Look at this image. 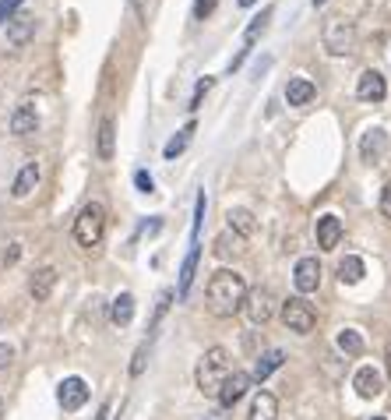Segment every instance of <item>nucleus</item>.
Segmentation results:
<instances>
[{
  "label": "nucleus",
  "instance_id": "obj_19",
  "mask_svg": "<svg viewBox=\"0 0 391 420\" xmlns=\"http://www.w3.org/2000/svg\"><path fill=\"white\" fill-rule=\"evenodd\" d=\"M226 219H229V230L240 234L243 241L254 237V230H257V219H254V212H247V208H229Z\"/></svg>",
  "mask_w": 391,
  "mask_h": 420
},
{
  "label": "nucleus",
  "instance_id": "obj_44",
  "mask_svg": "<svg viewBox=\"0 0 391 420\" xmlns=\"http://www.w3.org/2000/svg\"><path fill=\"white\" fill-rule=\"evenodd\" d=\"M240 4H243V8H254V4H257V0H240Z\"/></svg>",
  "mask_w": 391,
  "mask_h": 420
},
{
  "label": "nucleus",
  "instance_id": "obj_22",
  "mask_svg": "<svg viewBox=\"0 0 391 420\" xmlns=\"http://www.w3.org/2000/svg\"><path fill=\"white\" fill-rule=\"evenodd\" d=\"M384 145H387V134L384 131H366L363 134V145H359V155H363V163H377L380 159V152H384Z\"/></svg>",
  "mask_w": 391,
  "mask_h": 420
},
{
  "label": "nucleus",
  "instance_id": "obj_8",
  "mask_svg": "<svg viewBox=\"0 0 391 420\" xmlns=\"http://www.w3.org/2000/svg\"><path fill=\"white\" fill-rule=\"evenodd\" d=\"M356 96H359L363 103H380V99L387 96L384 75H380V71H363L359 82H356Z\"/></svg>",
  "mask_w": 391,
  "mask_h": 420
},
{
  "label": "nucleus",
  "instance_id": "obj_13",
  "mask_svg": "<svg viewBox=\"0 0 391 420\" xmlns=\"http://www.w3.org/2000/svg\"><path fill=\"white\" fill-rule=\"evenodd\" d=\"M32 36H36V18L32 15H15L8 22V43L11 46H25Z\"/></svg>",
  "mask_w": 391,
  "mask_h": 420
},
{
  "label": "nucleus",
  "instance_id": "obj_20",
  "mask_svg": "<svg viewBox=\"0 0 391 420\" xmlns=\"http://www.w3.org/2000/svg\"><path fill=\"white\" fill-rule=\"evenodd\" d=\"M282 360H286V353H282V350H264V353L257 357V364H254L250 381H257V385H261L271 371H278V367H282Z\"/></svg>",
  "mask_w": 391,
  "mask_h": 420
},
{
  "label": "nucleus",
  "instance_id": "obj_7",
  "mask_svg": "<svg viewBox=\"0 0 391 420\" xmlns=\"http://www.w3.org/2000/svg\"><path fill=\"white\" fill-rule=\"evenodd\" d=\"M243 311H247V318H250L254 325L271 322V314H275V297H271V290H250Z\"/></svg>",
  "mask_w": 391,
  "mask_h": 420
},
{
  "label": "nucleus",
  "instance_id": "obj_43",
  "mask_svg": "<svg viewBox=\"0 0 391 420\" xmlns=\"http://www.w3.org/2000/svg\"><path fill=\"white\" fill-rule=\"evenodd\" d=\"M387 378H391V343H387Z\"/></svg>",
  "mask_w": 391,
  "mask_h": 420
},
{
  "label": "nucleus",
  "instance_id": "obj_2",
  "mask_svg": "<svg viewBox=\"0 0 391 420\" xmlns=\"http://www.w3.org/2000/svg\"><path fill=\"white\" fill-rule=\"evenodd\" d=\"M229 374H233L229 353H226L222 346L205 350V357L198 360V388H201L205 395H215V399H219V392H222V385H226Z\"/></svg>",
  "mask_w": 391,
  "mask_h": 420
},
{
  "label": "nucleus",
  "instance_id": "obj_32",
  "mask_svg": "<svg viewBox=\"0 0 391 420\" xmlns=\"http://www.w3.org/2000/svg\"><path fill=\"white\" fill-rule=\"evenodd\" d=\"M169 300H173V290H162V293H159V304H155V318H152V325H148L152 332H155V325H159V318L166 314V307H169Z\"/></svg>",
  "mask_w": 391,
  "mask_h": 420
},
{
  "label": "nucleus",
  "instance_id": "obj_12",
  "mask_svg": "<svg viewBox=\"0 0 391 420\" xmlns=\"http://www.w3.org/2000/svg\"><path fill=\"white\" fill-rule=\"evenodd\" d=\"M338 241H342V223H338V216H321V219H317V248H321V251H335Z\"/></svg>",
  "mask_w": 391,
  "mask_h": 420
},
{
  "label": "nucleus",
  "instance_id": "obj_24",
  "mask_svg": "<svg viewBox=\"0 0 391 420\" xmlns=\"http://www.w3.org/2000/svg\"><path fill=\"white\" fill-rule=\"evenodd\" d=\"M363 276H366V265H363V258H356V255H345V258L338 262V279H342V283H349V286H352V283H359Z\"/></svg>",
  "mask_w": 391,
  "mask_h": 420
},
{
  "label": "nucleus",
  "instance_id": "obj_28",
  "mask_svg": "<svg viewBox=\"0 0 391 420\" xmlns=\"http://www.w3.org/2000/svg\"><path fill=\"white\" fill-rule=\"evenodd\" d=\"M338 350L349 353V357H359V353H363V336H359L356 329H342V332H338Z\"/></svg>",
  "mask_w": 391,
  "mask_h": 420
},
{
  "label": "nucleus",
  "instance_id": "obj_5",
  "mask_svg": "<svg viewBox=\"0 0 391 420\" xmlns=\"http://www.w3.org/2000/svg\"><path fill=\"white\" fill-rule=\"evenodd\" d=\"M282 322H286V329H289V332L307 336V332H314L317 314H314V307H310L303 297H289V300L282 304Z\"/></svg>",
  "mask_w": 391,
  "mask_h": 420
},
{
  "label": "nucleus",
  "instance_id": "obj_25",
  "mask_svg": "<svg viewBox=\"0 0 391 420\" xmlns=\"http://www.w3.org/2000/svg\"><path fill=\"white\" fill-rule=\"evenodd\" d=\"M198 258H201V248L194 244L191 251H187V258H184V265H180V297H187V290H191V283H194V269H198Z\"/></svg>",
  "mask_w": 391,
  "mask_h": 420
},
{
  "label": "nucleus",
  "instance_id": "obj_27",
  "mask_svg": "<svg viewBox=\"0 0 391 420\" xmlns=\"http://www.w3.org/2000/svg\"><path fill=\"white\" fill-rule=\"evenodd\" d=\"M191 134H194V124H187V127H180V131H177V134H173V138L166 141V148H162V155H166V159H177V155H180V152L187 148V141H191Z\"/></svg>",
  "mask_w": 391,
  "mask_h": 420
},
{
  "label": "nucleus",
  "instance_id": "obj_15",
  "mask_svg": "<svg viewBox=\"0 0 391 420\" xmlns=\"http://www.w3.org/2000/svg\"><path fill=\"white\" fill-rule=\"evenodd\" d=\"M113 145H117V124H113V117H103L99 120V138H96V155L103 163H110L113 159Z\"/></svg>",
  "mask_w": 391,
  "mask_h": 420
},
{
  "label": "nucleus",
  "instance_id": "obj_34",
  "mask_svg": "<svg viewBox=\"0 0 391 420\" xmlns=\"http://www.w3.org/2000/svg\"><path fill=\"white\" fill-rule=\"evenodd\" d=\"M377 208H380V216H384V219H391V180L384 184V191H380V201H377Z\"/></svg>",
  "mask_w": 391,
  "mask_h": 420
},
{
  "label": "nucleus",
  "instance_id": "obj_31",
  "mask_svg": "<svg viewBox=\"0 0 391 420\" xmlns=\"http://www.w3.org/2000/svg\"><path fill=\"white\" fill-rule=\"evenodd\" d=\"M201 219H205V194H198V205H194V223H191L194 244H198V234H201Z\"/></svg>",
  "mask_w": 391,
  "mask_h": 420
},
{
  "label": "nucleus",
  "instance_id": "obj_41",
  "mask_svg": "<svg viewBox=\"0 0 391 420\" xmlns=\"http://www.w3.org/2000/svg\"><path fill=\"white\" fill-rule=\"evenodd\" d=\"M96 420H113V402H103L99 413H96Z\"/></svg>",
  "mask_w": 391,
  "mask_h": 420
},
{
  "label": "nucleus",
  "instance_id": "obj_21",
  "mask_svg": "<svg viewBox=\"0 0 391 420\" xmlns=\"http://www.w3.org/2000/svg\"><path fill=\"white\" fill-rule=\"evenodd\" d=\"M352 388H356L363 399H373V395H380V374H377L373 367H359L356 378H352Z\"/></svg>",
  "mask_w": 391,
  "mask_h": 420
},
{
  "label": "nucleus",
  "instance_id": "obj_37",
  "mask_svg": "<svg viewBox=\"0 0 391 420\" xmlns=\"http://www.w3.org/2000/svg\"><path fill=\"white\" fill-rule=\"evenodd\" d=\"M215 11V0H194V18H208Z\"/></svg>",
  "mask_w": 391,
  "mask_h": 420
},
{
  "label": "nucleus",
  "instance_id": "obj_45",
  "mask_svg": "<svg viewBox=\"0 0 391 420\" xmlns=\"http://www.w3.org/2000/svg\"><path fill=\"white\" fill-rule=\"evenodd\" d=\"M321 4H324V0H314V8H321Z\"/></svg>",
  "mask_w": 391,
  "mask_h": 420
},
{
  "label": "nucleus",
  "instance_id": "obj_18",
  "mask_svg": "<svg viewBox=\"0 0 391 420\" xmlns=\"http://www.w3.org/2000/svg\"><path fill=\"white\" fill-rule=\"evenodd\" d=\"M275 416H278V399L271 392H257L254 402H250L247 420H275Z\"/></svg>",
  "mask_w": 391,
  "mask_h": 420
},
{
  "label": "nucleus",
  "instance_id": "obj_17",
  "mask_svg": "<svg viewBox=\"0 0 391 420\" xmlns=\"http://www.w3.org/2000/svg\"><path fill=\"white\" fill-rule=\"evenodd\" d=\"M314 96H317V89H314L310 78H289V85H286V103L289 106H307Z\"/></svg>",
  "mask_w": 391,
  "mask_h": 420
},
{
  "label": "nucleus",
  "instance_id": "obj_40",
  "mask_svg": "<svg viewBox=\"0 0 391 420\" xmlns=\"http://www.w3.org/2000/svg\"><path fill=\"white\" fill-rule=\"evenodd\" d=\"M131 8H134L138 18H148V0H131Z\"/></svg>",
  "mask_w": 391,
  "mask_h": 420
},
{
  "label": "nucleus",
  "instance_id": "obj_11",
  "mask_svg": "<svg viewBox=\"0 0 391 420\" xmlns=\"http://www.w3.org/2000/svg\"><path fill=\"white\" fill-rule=\"evenodd\" d=\"M36 184H39V163L29 159V163H22V170H18V177H15V184H11V194H15V198H29V194L36 191Z\"/></svg>",
  "mask_w": 391,
  "mask_h": 420
},
{
  "label": "nucleus",
  "instance_id": "obj_38",
  "mask_svg": "<svg viewBox=\"0 0 391 420\" xmlns=\"http://www.w3.org/2000/svg\"><path fill=\"white\" fill-rule=\"evenodd\" d=\"M145 350H148V343H141V346H138V353H134V364H131V374H134V378L145 371Z\"/></svg>",
  "mask_w": 391,
  "mask_h": 420
},
{
  "label": "nucleus",
  "instance_id": "obj_14",
  "mask_svg": "<svg viewBox=\"0 0 391 420\" xmlns=\"http://www.w3.org/2000/svg\"><path fill=\"white\" fill-rule=\"evenodd\" d=\"M36 127H39V113H36V106L22 103V106L11 113V134L25 138V134H36Z\"/></svg>",
  "mask_w": 391,
  "mask_h": 420
},
{
  "label": "nucleus",
  "instance_id": "obj_16",
  "mask_svg": "<svg viewBox=\"0 0 391 420\" xmlns=\"http://www.w3.org/2000/svg\"><path fill=\"white\" fill-rule=\"evenodd\" d=\"M53 286H57V269H36L32 272V279H29V293L36 297V300H50V293H53Z\"/></svg>",
  "mask_w": 391,
  "mask_h": 420
},
{
  "label": "nucleus",
  "instance_id": "obj_33",
  "mask_svg": "<svg viewBox=\"0 0 391 420\" xmlns=\"http://www.w3.org/2000/svg\"><path fill=\"white\" fill-rule=\"evenodd\" d=\"M212 82H215V78H208V75L198 82V89H194V96H191V110H198V106H201V99H205V92L212 89Z\"/></svg>",
  "mask_w": 391,
  "mask_h": 420
},
{
  "label": "nucleus",
  "instance_id": "obj_26",
  "mask_svg": "<svg viewBox=\"0 0 391 420\" xmlns=\"http://www.w3.org/2000/svg\"><path fill=\"white\" fill-rule=\"evenodd\" d=\"M243 251H247V248H243V237H240V234H233V230H229V234H222V237L215 241V255H219V258H229V255L236 258V255H243Z\"/></svg>",
  "mask_w": 391,
  "mask_h": 420
},
{
  "label": "nucleus",
  "instance_id": "obj_42",
  "mask_svg": "<svg viewBox=\"0 0 391 420\" xmlns=\"http://www.w3.org/2000/svg\"><path fill=\"white\" fill-rule=\"evenodd\" d=\"M205 420H226V409H222V413H212V416H205Z\"/></svg>",
  "mask_w": 391,
  "mask_h": 420
},
{
  "label": "nucleus",
  "instance_id": "obj_35",
  "mask_svg": "<svg viewBox=\"0 0 391 420\" xmlns=\"http://www.w3.org/2000/svg\"><path fill=\"white\" fill-rule=\"evenodd\" d=\"M134 184H138V191H145V194H152V191H155V180H152L145 170H138V173H134Z\"/></svg>",
  "mask_w": 391,
  "mask_h": 420
},
{
  "label": "nucleus",
  "instance_id": "obj_29",
  "mask_svg": "<svg viewBox=\"0 0 391 420\" xmlns=\"http://www.w3.org/2000/svg\"><path fill=\"white\" fill-rule=\"evenodd\" d=\"M268 18H271V8H264V11H261V15H257V18L247 25V36H243V39H247V46H254V39H257V36L268 29Z\"/></svg>",
  "mask_w": 391,
  "mask_h": 420
},
{
  "label": "nucleus",
  "instance_id": "obj_39",
  "mask_svg": "<svg viewBox=\"0 0 391 420\" xmlns=\"http://www.w3.org/2000/svg\"><path fill=\"white\" fill-rule=\"evenodd\" d=\"M22 258V244H8V251H4V265H15Z\"/></svg>",
  "mask_w": 391,
  "mask_h": 420
},
{
  "label": "nucleus",
  "instance_id": "obj_23",
  "mask_svg": "<svg viewBox=\"0 0 391 420\" xmlns=\"http://www.w3.org/2000/svg\"><path fill=\"white\" fill-rule=\"evenodd\" d=\"M131 318H134V297H131V293H120V297L110 304V322H113L117 329H124V325H131Z\"/></svg>",
  "mask_w": 391,
  "mask_h": 420
},
{
  "label": "nucleus",
  "instance_id": "obj_4",
  "mask_svg": "<svg viewBox=\"0 0 391 420\" xmlns=\"http://www.w3.org/2000/svg\"><path fill=\"white\" fill-rule=\"evenodd\" d=\"M321 43L331 57H345L356 46V25L345 22V18H328L324 29H321Z\"/></svg>",
  "mask_w": 391,
  "mask_h": 420
},
{
  "label": "nucleus",
  "instance_id": "obj_3",
  "mask_svg": "<svg viewBox=\"0 0 391 420\" xmlns=\"http://www.w3.org/2000/svg\"><path fill=\"white\" fill-rule=\"evenodd\" d=\"M103 234H106V208L99 201H92V205L82 208V216L75 219V241L92 251V248H99Z\"/></svg>",
  "mask_w": 391,
  "mask_h": 420
},
{
  "label": "nucleus",
  "instance_id": "obj_36",
  "mask_svg": "<svg viewBox=\"0 0 391 420\" xmlns=\"http://www.w3.org/2000/svg\"><path fill=\"white\" fill-rule=\"evenodd\" d=\"M11 360H15V346H8V343H0V374H4V371L11 367Z\"/></svg>",
  "mask_w": 391,
  "mask_h": 420
},
{
  "label": "nucleus",
  "instance_id": "obj_9",
  "mask_svg": "<svg viewBox=\"0 0 391 420\" xmlns=\"http://www.w3.org/2000/svg\"><path fill=\"white\" fill-rule=\"evenodd\" d=\"M247 388H250V374H243V371H233L229 378H226V385H222V392H219V406L222 409H233L243 395H247Z\"/></svg>",
  "mask_w": 391,
  "mask_h": 420
},
{
  "label": "nucleus",
  "instance_id": "obj_30",
  "mask_svg": "<svg viewBox=\"0 0 391 420\" xmlns=\"http://www.w3.org/2000/svg\"><path fill=\"white\" fill-rule=\"evenodd\" d=\"M22 4H25V0H0V25H8Z\"/></svg>",
  "mask_w": 391,
  "mask_h": 420
},
{
  "label": "nucleus",
  "instance_id": "obj_46",
  "mask_svg": "<svg viewBox=\"0 0 391 420\" xmlns=\"http://www.w3.org/2000/svg\"><path fill=\"white\" fill-rule=\"evenodd\" d=\"M373 420H387V416H373Z\"/></svg>",
  "mask_w": 391,
  "mask_h": 420
},
{
  "label": "nucleus",
  "instance_id": "obj_10",
  "mask_svg": "<svg viewBox=\"0 0 391 420\" xmlns=\"http://www.w3.org/2000/svg\"><path fill=\"white\" fill-rule=\"evenodd\" d=\"M293 283H296L300 293H314L321 286V265H317V258H300L296 272H293Z\"/></svg>",
  "mask_w": 391,
  "mask_h": 420
},
{
  "label": "nucleus",
  "instance_id": "obj_1",
  "mask_svg": "<svg viewBox=\"0 0 391 420\" xmlns=\"http://www.w3.org/2000/svg\"><path fill=\"white\" fill-rule=\"evenodd\" d=\"M247 283L240 272L233 269H219L212 279H208V290H205V300H208V311L219 314V318H233L243 304H247Z\"/></svg>",
  "mask_w": 391,
  "mask_h": 420
},
{
  "label": "nucleus",
  "instance_id": "obj_6",
  "mask_svg": "<svg viewBox=\"0 0 391 420\" xmlns=\"http://www.w3.org/2000/svg\"><path fill=\"white\" fill-rule=\"evenodd\" d=\"M57 402H60L68 413L82 409V406L89 402V385H85V378H78V374L64 378V381H60V388H57Z\"/></svg>",
  "mask_w": 391,
  "mask_h": 420
}]
</instances>
